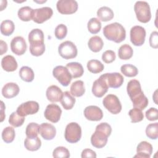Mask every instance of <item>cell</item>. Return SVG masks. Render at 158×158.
Masks as SVG:
<instances>
[{"label": "cell", "mask_w": 158, "mask_h": 158, "mask_svg": "<svg viewBox=\"0 0 158 158\" xmlns=\"http://www.w3.org/2000/svg\"><path fill=\"white\" fill-rule=\"evenodd\" d=\"M111 132L112 128L109 123L102 122L98 124L91 137L92 146L98 149L104 147L107 143L108 137L110 135Z\"/></svg>", "instance_id": "1"}, {"label": "cell", "mask_w": 158, "mask_h": 158, "mask_svg": "<svg viewBox=\"0 0 158 158\" xmlns=\"http://www.w3.org/2000/svg\"><path fill=\"white\" fill-rule=\"evenodd\" d=\"M104 36L110 41L120 43L126 38L125 28L119 23L114 22L106 25L103 28Z\"/></svg>", "instance_id": "2"}, {"label": "cell", "mask_w": 158, "mask_h": 158, "mask_svg": "<svg viewBox=\"0 0 158 158\" xmlns=\"http://www.w3.org/2000/svg\"><path fill=\"white\" fill-rule=\"evenodd\" d=\"M134 10L138 21L148 23L151 19L150 6L146 1H136L134 6Z\"/></svg>", "instance_id": "3"}, {"label": "cell", "mask_w": 158, "mask_h": 158, "mask_svg": "<svg viewBox=\"0 0 158 158\" xmlns=\"http://www.w3.org/2000/svg\"><path fill=\"white\" fill-rule=\"evenodd\" d=\"M64 136L65 140L70 143H77L81 137V127L76 122L69 123L65 127Z\"/></svg>", "instance_id": "4"}, {"label": "cell", "mask_w": 158, "mask_h": 158, "mask_svg": "<svg viewBox=\"0 0 158 158\" xmlns=\"http://www.w3.org/2000/svg\"><path fill=\"white\" fill-rule=\"evenodd\" d=\"M59 55L65 59H70L77 57L78 51L75 44L70 41H65L60 43L58 47Z\"/></svg>", "instance_id": "5"}, {"label": "cell", "mask_w": 158, "mask_h": 158, "mask_svg": "<svg viewBox=\"0 0 158 158\" xmlns=\"http://www.w3.org/2000/svg\"><path fill=\"white\" fill-rule=\"evenodd\" d=\"M104 107L112 114H118L122 110V104L116 95L109 94L102 100Z\"/></svg>", "instance_id": "6"}, {"label": "cell", "mask_w": 158, "mask_h": 158, "mask_svg": "<svg viewBox=\"0 0 158 158\" xmlns=\"http://www.w3.org/2000/svg\"><path fill=\"white\" fill-rule=\"evenodd\" d=\"M52 75L64 86H67L70 83L72 78L67 68L62 65H58L54 68Z\"/></svg>", "instance_id": "7"}, {"label": "cell", "mask_w": 158, "mask_h": 158, "mask_svg": "<svg viewBox=\"0 0 158 158\" xmlns=\"http://www.w3.org/2000/svg\"><path fill=\"white\" fill-rule=\"evenodd\" d=\"M78 3L74 0H59L57 2L56 7L58 12L62 14H72L77 12Z\"/></svg>", "instance_id": "8"}, {"label": "cell", "mask_w": 158, "mask_h": 158, "mask_svg": "<svg viewBox=\"0 0 158 158\" xmlns=\"http://www.w3.org/2000/svg\"><path fill=\"white\" fill-rule=\"evenodd\" d=\"M146 34V30L143 27L134 26L130 30V41L135 46H141L145 41Z\"/></svg>", "instance_id": "9"}, {"label": "cell", "mask_w": 158, "mask_h": 158, "mask_svg": "<svg viewBox=\"0 0 158 158\" xmlns=\"http://www.w3.org/2000/svg\"><path fill=\"white\" fill-rule=\"evenodd\" d=\"M53 14L52 9L49 7H43L33 9L32 20L37 23H43L49 19Z\"/></svg>", "instance_id": "10"}, {"label": "cell", "mask_w": 158, "mask_h": 158, "mask_svg": "<svg viewBox=\"0 0 158 158\" xmlns=\"http://www.w3.org/2000/svg\"><path fill=\"white\" fill-rule=\"evenodd\" d=\"M40 109L39 104L35 101H28L21 104L17 109L16 112L21 116L25 117L38 112Z\"/></svg>", "instance_id": "11"}, {"label": "cell", "mask_w": 158, "mask_h": 158, "mask_svg": "<svg viewBox=\"0 0 158 158\" xmlns=\"http://www.w3.org/2000/svg\"><path fill=\"white\" fill-rule=\"evenodd\" d=\"M62 114L60 107L56 104H50L48 105L44 112L46 119L52 123H57L60 120Z\"/></svg>", "instance_id": "12"}, {"label": "cell", "mask_w": 158, "mask_h": 158, "mask_svg": "<svg viewBox=\"0 0 158 158\" xmlns=\"http://www.w3.org/2000/svg\"><path fill=\"white\" fill-rule=\"evenodd\" d=\"M102 76L109 88H118L122 85L124 81L123 76L118 72L106 73Z\"/></svg>", "instance_id": "13"}, {"label": "cell", "mask_w": 158, "mask_h": 158, "mask_svg": "<svg viewBox=\"0 0 158 158\" xmlns=\"http://www.w3.org/2000/svg\"><path fill=\"white\" fill-rule=\"evenodd\" d=\"M27 48L26 41L22 36H15L10 42L11 51L17 56L23 55L25 52Z\"/></svg>", "instance_id": "14"}, {"label": "cell", "mask_w": 158, "mask_h": 158, "mask_svg": "<svg viewBox=\"0 0 158 158\" xmlns=\"http://www.w3.org/2000/svg\"><path fill=\"white\" fill-rule=\"evenodd\" d=\"M109 87L102 75L95 80L92 86V93L97 98L102 97L107 92Z\"/></svg>", "instance_id": "15"}, {"label": "cell", "mask_w": 158, "mask_h": 158, "mask_svg": "<svg viewBox=\"0 0 158 158\" xmlns=\"http://www.w3.org/2000/svg\"><path fill=\"white\" fill-rule=\"evenodd\" d=\"M84 115L90 121H99L103 117V112L96 106H89L84 109Z\"/></svg>", "instance_id": "16"}, {"label": "cell", "mask_w": 158, "mask_h": 158, "mask_svg": "<svg viewBox=\"0 0 158 158\" xmlns=\"http://www.w3.org/2000/svg\"><path fill=\"white\" fill-rule=\"evenodd\" d=\"M152 146L148 142L143 141L140 142L136 148L137 154L134 157L149 158L152 153Z\"/></svg>", "instance_id": "17"}, {"label": "cell", "mask_w": 158, "mask_h": 158, "mask_svg": "<svg viewBox=\"0 0 158 158\" xmlns=\"http://www.w3.org/2000/svg\"><path fill=\"white\" fill-rule=\"evenodd\" d=\"M39 133L46 140H51L56 136V130L54 125L48 123H43L40 125Z\"/></svg>", "instance_id": "18"}, {"label": "cell", "mask_w": 158, "mask_h": 158, "mask_svg": "<svg viewBox=\"0 0 158 158\" xmlns=\"http://www.w3.org/2000/svg\"><path fill=\"white\" fill-rule=\"evenodd\" d=\"M63 92L61 89L56 85H51L48 88L46 92V98L52 102H57L60 101Z\"/></svg>", "instance_id": "19"}, {"label": "cell", "mask_w": 158, "mask_h": 158, "mask_svg": "<svg viewBox=\"0 0 158 158\" xmlns=\"http://www.w3.org/2000/svg\"><path fill=\"white\" fill-rule=\"evenodd\" d=\"M20 91L19 86L15 83H7L2 89V96L7 99L12 98L16 96Z\"/></svg>", "instance_id": "20"}, {"label": "cell", "mask_w": 158, "mask_h": 158, "mask_svg": "<svg viewBox=\"0 0 158 158\" xmlns=\"http://www.w3.org/2000/svg\"><path fill=\"white\" fill-rule=\"evenodd\" d=\"M127 91L130 99L139 94L143 91L139 81L135 79L129 81L127 86Z\"/></svg>", "instance_id": "21"}, {"label": "cell", "mask_w": 158, "mask_h": 158, "mask_svg": "<svg viewBox=\"0 0 158 158\" xmlns=\"http://www.w3.org/2000/svg\"><path fill=\"white\" fill-rule=\"evenodd\" d=\"M1 67L6 72H14L17 69L18 64L14 57L7 55L1 60Z\"/></svg>", "instance_id": "22"}, {"label": "cell", "mask_w": 158, "mask_h": 158, "mask_svg": "<svg viewBox=\"0 0 158 158\" xmlns=\"http://www.w3.org/2000/svg\"><path fill=\"white\" fill-rule=\"evenodd\" d=\"M66 67L71 74L72 78L81 77L84 73L83 67L82 65L79 62H73L68 63L66 65Z\"/></svg>", "instance_id": "23"}, {"label": "cell", "mask_w": 158, "mask_h": 158, "mask_svg": "<svg viewBox=\"0 0 158 158\" xmlns=\"http://www.w3.org/2000/svg\"><path fill=\"white\" fill-rule=\"evenodd\" d=\"M60 102L64 109L70 110L74 106L75 103V98L69 91H65L62 94Z\"/></svg>", "instance_id": "24"}, {"label": "cell", "mask_w": 158, "mask_h": 158, "mask_svg": "<svg viewBox=\"0 0 158 158\" xmlns=\"http://www.w3.org/2000/svg\"><path fill=\"white\" fill-rule=\"evenodd\" d=\"M131 101L133 102V106L134 108H137L141 110L144 109L148 105V99L144 94L143 91L137 96L131 99Z\"/></svg>", "instance_id": "25"}, {"label": "cell", "mask_w": 158, "mask_h": 158, "mask_svg": "<svg viewBox=\"0 0 158 158\" xmlns=\"http://www.w3.org/2000/svg\"><path fill=\"white\" fill-rule=\"evenodd\" d=\"M88 46L91 51L94 52H98L102 49L104 43L101 37L99 36H94L89 40L88 42Z\"/></svg>", "instance_id": "26"}, {"label": "cell", "mask_w": 158, "mask_h": 158, "mask_svg": "<svg viewBox=\"0 0 158 158\" xmlns=\"http://www.w3.org/2000/svg\"><path fill=\"white\" fill-rule=\"evenodd\" d=\"M97 16L102 22H107L112 20L114 16L112 10L107 6L100 7L97 11Z\"/></svg>", "instance_id": "27"}, {"label": "cell", "mask_w": 158, "mask_h": 158, "mask_svg": "<svg viewBox=\"0 0 158 158\" xmlns=\"http://www.w3.org/2000/svg\"><path fill=\"white\" fill-rule=\"evenodd\" d=\"M85 93L84 83L81 80L74 81L70 86V93L73 96L81 97Z\"/></svg>", "instance_id": "28"}, {"label": "cell", "mask_w": 158, "mask_h": 158, "mask_svg": "<svg viewBox=\"0 0 158 158\" xmlns=\"http://www.w3.org/2000/svg\"><path fill=\"white\" fill-rule=\"evenodd\" d=\"M24 146L30 151H36L41 148V141L38 136L35 138L27 137L24 141Z\"/></svg>", "instance_id": "29"}, {"label": "cell", "mask_w": 158, "mask_h": 158, "mask_svg": "<svg viewBox=\"0 0 158 158\" xmlns=\"http://www.w3.org/2000/svg\"><path fill=\"white\" fill-rule=\"evenodd\" d=\"M133 54V50L132 48L128 44L122 45L118 51V57L122 60H128Z\"/></svg>", "instance_id": "30"}, {"label": "cell", "mask_w": 158, "mask_h": 158, "mask_svg": "<svg viewBox=\"0 0 158 158\" xmlns=\"http://www.w3.org/2000/svg\"><path fill=\"white\" fill-rule=\"evenodd\" d=\"M20 78L26 82H31L35 77L33 70L28 66H23L19 70Z\"/></svg>", "instance_id": "31"}, {"label": "cell", "mask_w": 158, "mask_h": 158, "mask_svg": "<svg viewBox=\"0 0 158 158\" xmlns=\"http://www.w3.org/2000/svg\"><path fill=\"white\" fill-rule=\"evenodd\" d=\"M28 41L30 44L44 42V33L39 28L32 30L28 35Z\"/></svg>", "instance_id": "32"}, {"label": "cell", "mask_w": 158, "mask_h": 158, "mask_svg": "<svg viewBox=\"0 0 158 158\" xmlns=\"http://www.w3.org/2000/svg\"><path fill=\"white\" fill-rule=\"evenodd\" d=\"M33 9L29 6H24L18 10V17L22 21L28 22L32 19V14Z\"/></svg>", "instance_id": "33"}, {"label": "cell", "mask_w": 158, "mask_h": 158, "mask_svg": "<svg viewBox=\"0 0 158 158\" xmlns=\"http://www.w3.org/2000/svg\"><path fill=\"white\" fill-rule=\"evenodd\" d=\"M15 30V25L10 20H3L1 23V32L4 36H10Z\"/></svg>", "instance_id": "34"}, {"label": "cell", "mask_w": 158, "mask_h": 158, "mask_svg": "<svg viewBox=\"0 0 158 158\" xmlns=\"http://www.w3.org/2000/svg\"><path fill=\"white\" fill-rule=\"evenodd\" d=\"M88 70L93 73H98L101 72L104 69V65L98 60L91 59L87 62Z\"/></svg>", "instance_id": "35"}, {"label": "cell", "mask_w": 158, "mask_h": 158, "mask_svg": "<svg viewBox=\"0 0 158 158\" xmlns=\"http://www.w3.org/2000/svg\"><path fill=\"white\" fill-rule=\"evenodd\" d=\"M87 27L88 31L91 33L96 34L99 32L101 29V23L98 19L93 17L89 20Z\"/></svg>", "instance_id": "36"}, {"label": "cell", "mask_w": 158, "mask_h": 158, "mask_svg": "<svg viewBox=\"0 0 158 158\" xmlns=\"http://www.w3.org/2000/svg\"><path fill=\"white\" fill-rule=\"evenodd\" d=\"M121 72L126 77H133L137 75L138 73V69L131 64H124L120 67Z\"/></svg>", "instance_id": "37"}, {"label": "cell", "mask_w": 158, "mask_h": 158, "mask_svg": "<svg viewBox=\"0 0 158 158\" xmlns=\"http://www.w3.org/2000/svg\"><path fill=\"white\" fill-rule=\"evenodd\" d=\"M45 51V44L44 42L30 44V52L34 56H41Z\"/></svg>", "instance_id": "38"}, {"label": "cell", "mask_w": 158, "mask_h": 158, "mask_svg": "<svg viewBox=\"0 0 158 158\" xmlns=\"http://www.w3.org/2000/svg\"><path fill=\"white\" fill-rule=\"evenodd\" d=\"M15 136V130L12 127H7L2 131V138L6 143H12Z\"/></svg>", "instance_id": "39"}, {"label": "cell", "mask_w": 158, "mask_h": 158, "mask_svg": "<svg viewBox=\"0 0 158 158\" xmlns=\"http://www.w3.org/2000/svg\"><path fill=\"white\" fill-rule=\"evenodd\" d=\"M25 121V117L20 115L17 112H13L9 116V123L14 127L22 126Z\"/></svg>", "instance_id": "40"}, {"label": "cell", "mask_w": 158, "mask_h": 158, "mask_svg": "<svg viewBox=\"0 0 158 158\" xmlns=\"http://www.w3.org/2000/svg\"><path fill=\"white\" fill-rule=\"evenodd\" d=\"M40 125L35 122H31L26 127L25 133L27 137L35 138L38 136L39 133Z\"/></svg>", "instance_id": "41"}, {"label": "cell", "mask_w": 158, "mask_h": 158, "mask_svg": "<svg viewBox=\"0 0 158 158\" xmlns=\"http://www.w3.org/2000/svg\"><path fill=\"white\" fill-rule=\"evenodd\" d=\"M146 136L151 139H156L158 137V123L149 124L146 128Z\"/></svg>", "instance_id": "42"}, {"label": "cell", "mask_w": 158, "mask_h": 158, "mask_svg": "<svg viewBox=\"0 0 158 158\" xmlns=\"http://www.w3.org/2000/svg\"><path fill=\"white\" fill-rule=\"evenodd\" d=\"M128 115L132 123L139 122L144 118V115L142 110L137 108H133L131 109L128 112Z\"/></svg>", "instance_id": "43"}, {"label": "cell", "mask_w": 158, "mask_h": 158, "mask_svg": "<svg viewBox=\"0 0 158 158\" xmlns=\"http://www.w3.org/2000/svg\"><path fill=\"white\" fill-rule=\"evenodd\" d=\"M52 156L54 157L68 158L70 157V152L64 146H58L54 149L52 152Z\"/></svg>", "instance_id": "44"}, {"label": "cell", "mask_w": 158, "mask_h": 158, "mask_svg": "<svg viewBox=\"0 0 158 158\" xmlns=\"http://www.w3.org/2000/svg\"><path fill=\"white\" fill-rule=\"evenodd\" d=\"M67 33V28L64 24L58 25L54 30V35L57 39L62 40L64 39Z\"/></svg>", "instance_id": "45"}, {"label": "cell", "mask_w": 158, "mask_h": 158, "mask_svg": "<svg viewBox=\"0 0 158 158\" xmlns=\"http://www.w3.org/2000/svg\"><path fill=\"white\" fill-rule=\"evenodd\" d=\"M115 53L112 50H107L102 54V60L106 64L112 63L115 60Z\"/></svg>", "instance_id": "46"}, {"label": "cell", "mask_w": 158, "mask_h": 158, "mask_svg": "<svg viewBox=\"0 0 158 158\" xmlns=\"http://www.w3.org/2000/svg\"><path fill=\"white\" fill-rule=\"evenodd\" d=\"M146 117L150 121H155L158 118V110L155 107H151L146 110Z\"/></svg>", "instance_id": "47"}, {"label": "cell", "mask_w": 158, "mask_h": 158, "mask_svg": "<svg viewBox=\"0 0 158 158\" xmlns=\"http://www.w3.org/2000/svg\"><path fill=\"white\" fill-rule=\"evenodd\" d=\"M149 44L151 48L157 49L158 48V33L156 31H152L149 37Z\"/></svg>", "instance_id": "48"}, {"label": "cell", "mask_w": 158, "mask_h": 158, "mask_svg": "<svg viewBox=\"0 0 158 158\" xmlns=\"http://www.w3.org/2000/svg\"><path fill=\"white\" fill-rule=\"evenodd\" d=\"M81 157L82 158H85V157H96V152L93 151L92 149H85L83 150Z\"/></svg>", "instance_id": "49"}, {"label": "cell", "mask_w": 158, "mask_h": 158, "mask_svg": "<svg viewBox=\"0 0 158 158\" xmlns=\"http://www.w3.org/2000/svg\"><path fill=\"white\" fill-rule=\"evenodd\" d=\"M7 51V43L4 41L1 40V55H2L4 53H6Z\"/></svg>", "instance_id": "50"}]
</instances>
